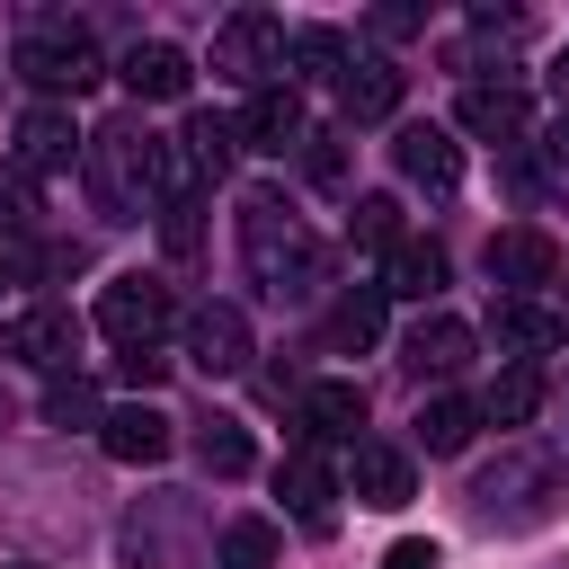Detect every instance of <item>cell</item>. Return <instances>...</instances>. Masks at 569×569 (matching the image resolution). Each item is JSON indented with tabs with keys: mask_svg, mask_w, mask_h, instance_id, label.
I'll return each mask as SVG.
<instances>
[{
	"mask_svg": "<svg viewBox=\"0 0 569 569\" xmlns=\"http://www.w3.org/2000/svg\"><path fill=\"white\" fill-rule=\"evenodd\" d=\"M80 178H89V196H98L107 222H142V213H160V204L187 196V187H178V151H169L142 116L98 124L89 151H80Z\"/></svg>",
	"mask_w": 569,
	"mask_h": 569,
	"instance_id": "1",
	"label": "cell"
},
{
	"mask_svg": "<svg viewBox=\"0 0 569 569\" xmlns=\"http://www.w3.org/2000/svg\"><path fill=\"white\" fill-rule=\"evenodd\" d=\"M240 249H249V276L276 293V302H311L329 284V249L293 222V204L276 187H249L240 196Z\"/></svg>",
	"mask_w": 569,
	"mask_h": 569,
	"instance_id": "2",
	"label": "cell"
},
{
	"mask_svg": "<svg viewBox=\"0 0 569 569\" xmlns=\"http://www.w3.org/2000/svg\"><path fill=\"white\" fill-rule=\"evenodd\" d=\"M560 507H569V462L542 453V445H507V453L471 480V516H480L489 533H533V525H551Z\"/></svg>",
	"mask_w": 569,
	"mask_h": 569,
	"instance_id": "3",
	"label": "cell"
},
{
	"mask_svg": "<svg viewBox=\"0 0 569 569\" xmlns=\"http://www.w3.org/2000/svg\"><path fill=\"white\" fill-rule=\"evenodd\" d=\"M116 542H124L133 569H196L204 560V498L196 489H151V498L124 507Z\"/></svg>",
	"mask_w": 569,
	"mask_h": 569,
	"instance_id": "4",
	"label": "cell"
},
{
	"mask_svg": "<svg viewBox=\"0 0 569 569\" xmlns=\"http://www.w3.org/2000/svg\"><path fill=\"white\" fill-rule=\"evenodd\" d=\"M18 71L36 80V89H98L107 80V62H98V44H89V27L80 18H27V36H18Z\"/></svg>",
	"mask_w": 569,
	"mask_h": 569,
	"instance_id": "5",
	"label": "cell"
},
{
	"mask_svg": "<svg viewBox=\"0 0 569 569\" xmlns=\"http://www.w3.org/2000/svg\"><path fill=\"white\" fill-rule=\"evenodd\" d=\"M169 320H178L169 276H107V293H98V329H107L116 347H160Z\"/></svg>",
	"mask_w": 569,
	"mask_h": 569,
	"instance_id": "6",
	"label": "cell"
},
{
	"mask_svg": "<svg viewBox=\"0 0 569 569\" xmlns=\"http://www.w3.org/2000/svg\"><path fill=\"white\" fill-rule=\"evenodd\" d=\"M213 71L222 80H249V89H276V71H284V18H267V9L222 18L213 27Z\"/></svg>",
	"mask_w": 569,
	"mask_h": 569,
	"instance_id": "7",
	"label": "cell"
},
{
	"mask_svg": "<svg viewBox=\"0 0 569 569\" xmlns=\"http://www.w3.org/2000/svg\"><path fill=\"white\" fill-rule=\"evenodd\" d=\"M249 311L240 302H196L187 311V365L204 373V382H222V373H249Z\"/></svg>",
	"mask_w": 569,
	"mask_h": 569,
	"instance_id": "8",
	"label": "cell"
},
{
	"mask_svg": "<svg viewBox=\"0 0 569 569\" xmlns=\"http://www.w3.org/2000/svg\"><path fill=\"white\" fill-rule=\"evenodd\" d=\"M0 347H9L18 365H36V373H71V356H80V320H71L62 302H36V311H18V320L0 329Z\"/></svg>",
	"mask_w": 569,
	"mask_h": 569,
	"instance_id": "9",
	"label": "cell"
},
{
	"mask_svg": "<svg viewBox=\"0 0 569 569\" xmlns=\"http://www.w3.org/2000/svg\"><path fill=\"white\" fill-rule=\"evenodd\" d=\"M293 427H302V445H365V436H356V427H365V382H347V373L311 382V391L293 400Z\"/></svg>",
	"mask_w": 569,
	"mask_h": 569,
	"instance_id": "10",
	"label": "cell"
},
{
	"mask_svg": "<svg viewBox=\"0 0 569 569\" xmlns=\"http://www.w3.org/2000/svg\"><path fill=\"white\" fill-rule=\"evenodd\" d=\"M453 124H462V133H480V142H498V151H525L533 107H525V89H507V80H471V89H462V107H453Z\"/></svg>",
	"mask_w": 569,
	"mask_h": 569,
	"instance_id": "11",
	"label": "cell"
},
{
	"mask_svg": "<svg viewBox=\"0 0 569 569\" xmlns=\"http://www.w3.org/2000/svg\"><path fill=\"white\" fill-rule=\"evenodd\" d=\"M489 338H498L516 365H542V356L569 338V320H560L551 302H533V293H498V311H489Z\"/></svg>",
	"mask_w": 569,
	"mask_h": 569,
	"instance_id": "12",
	"label": "cell"
},
{
	"mask_svg": "<svg viewBox=\"0 0 569 569\" xmlns=\"http://www.w3.org/2000/svg\"><path fill=\"white\" fill-rule=\"evenodd\" d=\"M240 142H249V151H267V160L302 151V142H311V124H302V89H293V80L258 89V98H249V116H240Z\"/></svg>",
	"mask_w": 569,
	"mask_h": 569,
	"instance_id": "13",
	"label": "cell"
},
{
	"mask_svg": "<svg viewBox=\"0 0 569 569\" xmlns=\"http://www.w3.org/2000/svg\"><path fill=\"white\" fill-rule=\"evenodd\" d=\"M400 365H409V382H453V373L471 365V329H462L453 311H427V320L400 338Z\"/></svg>",
	"mask_w": 569,
	"mask_h": 569,
	"instance_id": "14",
	"label": "cell"
},
{
	"mask_svg": "<svg viewBox=\"0 0 569 569\" xmlns=\"http://www.w3.org/2000/svg\"><path fill=\"white\" fill-rule=\"evenodd\" d=\"M347 489H356V507H409L418 498V471H409V453L400 445H382V436H365L356 445V462H347Z\"/></svg>",
	"mask_w": 569,
	"mask_h": 569,
	"instance_id": "15",
	"label": "cell"
},
{
	"mask_svg": "<svg viewBox=\"0 0 569 569\" xmlns=\"http://www.w3.org/2000/svg\"><path fill=\"white\" fill-rule=\"evenodd\" d=\"M276 498L311 525V533H329V498H338V471H329V453L320 445H293L284 462H276Z\"/></svg>",
	"mask_w": 569,
	"mask_h": 569,
	"instance_id": "16",
	"label": "cell"
},
{
	"mask_svg": "<svg viewBox=\"0 0 569 569\" xmlns=\"http://www.w3.org/2000/svg\"><path fill=\"white\" fill-rule=\"evenodd\" d=\"M391 160H400V178L427 187V196H445V187L462 178V151H453L445 124H400V133H391Z\"/></svg>",
	"mask_w": 569,
	"mask_h": 569,
	"instance_id": "17",
	"label": "cell"
},
{
	"mask_svg": "<svg viewBox=\"0 0 569 569\" xmlns=\"http://www.w3.org/2000/svg\"><path fill=\"white\" fill-rule=\"evenodd\" d=\"M98 445H107L116 462H160V453L178 445V418H160L151 400H124V409L98 418Z\"/></svg>",
	"mask_w": 569,
	"mask_h": 569,
	"instance_id": "18",
	"label": "cell"
},
{
	"mask_svg": "<svg viewBox=\"0 0 569 569\" xmlns=\"http://www.w3.org/2000/svg\"><path fill=\"white\" fill-rule=\"evenodd\" d=\"M89 151V133L71 124V107H27L18 116V169H71Z\"/></svg>",
	"mask_w": 569,
	"mask_h": 569,
	"instance_id": "19",
	"label": "cell"
},
{
	"mask_svg": "<svg viewBox=\"0 0 569 569\" xmlns=\"http://www.w3.org/2000/svg\"><path fill=\"white\" fill-rule=\"evenodd\" d=\"M551 267H560V249H551L533 222H516V231H498V240H489V284H498V293H533Z\"/></svg>",
	"mask_w": 569,
	"mask_h": 569,
	"instance_id": "20",
	"label": "cell"
},
{
	"mask_svg": "<svg viewBox=\"0 0 569 569\" xmlns=\"http://www.w3.org/2000/svg\"><path fill=\"white\" fill-rule=\"evenodd\" d=\"M116 71H124V89H133V98H151V107L187 98V80H196V62H187L178 44H160V36H142V44H133Z\"/></svg>",
	"mask_w": 569,
	"mask_h": 569,
	"instance_id": "21",
	"label": "cell"
},
{
	"mask_svg": "<svg viewBox=\"0 0 569 569\" xmlns=\"http://www.w3.org/2000/svg\"><path fill=\"white\" fill-rule=\"evenodd\" d=\"M338 107H347V124H382V116H400V71L391 62H347V80H338Z\"/></svg>",
	"mask_w": 569,
	"mask_h": 569,
	"instance_id": "22",
	"label": "cell"
},
{
	"mask_svg": "<svg viewBox=\"0 0 569 569\" xmlns=\"http://www.w3.org/2000/svg\"><path fill=\"white\" fill-rule=\"evenodd\" d=\"M382 302H391L382 284H347V293L329 302V347H338V356H365V347L382 338Z\"/></svg>",
	"mask_w": 569,
	"mask_h": 569,
	"instance_id": "23",
	"label": "cell"
},
{
	"mask_svg": "<svg viewBox=\"0 0 569 569\" xmlns=\"http://www.w3.org/2000/svg\"><path fill=\"white\" fill-rule=\"evenodd\" d=\"M382 293H400V302H436V293H445V249H436V240H400L391 267H382Z\"/></svg>",
	"mask_w": 569,
	"mask_h": 569,
	"instance_id": "24",
	"label": "cell"
},
{
	"mask_svg": "<svg viewBox=\"0 0 569 569\" xmlns=\"http://www.w3.org/2000/svg\"><path fill=\"white\" fill-rule=\"evenodd\" d=\"M542 391H551V373H542V365H507V373L480 391V418H489V427H525V418L542 409Z\"/></svg>",
	"mask_w": 569,
	"mask_h": 569,
	"instance_id": "25",
	"label": "cell"
},
{
	"mask_svg": "<svg viewBox=\"0 0 569 569\" xmlns=\"http://www.w3.org/2000/svg\"><path fill=\"white\" fill-rule=\"evenodd\" d=\"M187 445H196V462H204L213 480H240V471L258 462V445H249V427H240V418H196V436H187Z\"/></svg>",
	"mask_w": 569,
	"mask_h": 569,
	"instance_id": "26",
	"label": "cell"
},
{
	"mask_svg": "<svg viewBox=\"0 0 569 569\" xmlns=\"http://www.w3.org/2000/svg\"><path fill=\"white\" fill-rule=\"evenodd\" d=\"M471 427H480V400H462V391H436V400L418 409V445H427V453H462Z\"/></svg>",
	"mask_w": 569,
	"mask_h": 569,
	"instance_id": "27",
	"label": "cell"
},
{
	"mask_svg": "<svg viewBox=\"0 0 569 569\" xmlns=\"http://www.w3.org/2000/svg\"><path fill=\"white\" fill-rule=\"evenodd\" d=\"M178 142H187V160H196L204 178H222V169L249 151V142H240V124H231V116H213V107H204V116H187V133H178Z\"/></svg>",
	"mask_w": 569,
	"mask_h": 569,
	"instance_id": "28",
	"label": "cell"
},
{
	"mask_svg": "<svg viewBox=\"0 0 569 569\" xmlns=\"http://www.w3.org/2000/svg\"><path fill=\"white\" fill-rule=\"evenodd\" d=\"M284 62H293L302 80H347V36H338V27H293V36H284Z\"/></svg>",
	"mask_w": 569,
	"mask_h": 569,
	"instance_id": "29",
	"label": "cell"
},
{
	"mask_svg": "<svg viewBox=\"0 0 569 569\" xmlns=\"http://www.w3.org/2000/svg\"><path fill=\"white\" fill-rule=\"evenodd\" d=\"M276 551H284V533L267 516H231L222 525V569H276Z\"/></svg>",
	"mask_w": 569,
	"mask_h": 569,
	"instance_id": "30",
	"label": "cell"
},
{
	"mask_svg": "<svg viewBox=\"0 0 569 569\" xmlns=\"http://www.w3.org/2000/svg\"><path fill=\"white\" fill-rule=\"evenodd\" d=\"M347 240L356 249H400V196H356L347 204Z\"/></svg>",
	"mask_w": 569,
	"mask_h": 569,
	"instance_id": "31",
	"label": "cell"
},
{
	"mask_svg": "<svg viewBox=\"0 0 569 569\" xmlns=\"http://www.w3.org/2000/svg\"><path fill=\"white\" fill-rule=\"evenodd\" d=\"M44 418H53V427H98V418H107V409H98V382H89V373H53V382H44Z\"/></svg>",
	"mask_w": 569,
	"mask_h": 569,
	"instance_id": "32",
	"label": "cell"
},
{
	"mask_svg": "<svg viewBox=\"0 0 569 569\" xmlns=\"http://www.w3.org/2000/svg\"><path fill=\"white\" fill-rule=\"evenodd\" d=\"M151 222H160V249H169L178 267H187V258H204V204H196V196H178V204H160Z\"/></svg>",
	"mask_w": 569,
	"mask_h": 569,
	"instance_id": "33",
	"label": "cell"
},
{
	"mask_svg": "<svg viewBox=\"0 0 569 569\" xmlns=\"http://www.w3.org/2000/svg\"><path fill=\"white\" fill-rule=\"evenodd\" d=\"M36 231V187L27 169H0V240H27Z\"/></svg>",
	"mask_w": 569,
	"mask_h": 569,
	"instance_id": "34",
	"label": "cell"
},
{
	"mask_svg": "<svg viewBox=\"0 0 569 569\" xmlns=\"http://www.w3.org/2000/svg\"><path fill=\"white\" fill-rule=\"evenodd\" d=\"M302 178L311 187H347V133H311L302 142Z\"/></svg>",
	"mask_w": 569,
	"mask_h": 569,
	"instance_id": "35",
	"label": "cell"
},
{
	"mask_svg": "<svg viewBox=\"0 0 569 569\" xmlns=\"http://www.w3.org/2000/svg\"><path fill=\"white\" fill-rule=\"evenodd\" d=\"M160 373H169V356H160V347H116V382H133V391H151Z\"/></svg>",
	"mask_w": 569,
	"mask_h": 569,
	"instance_id": "36",
	"label": "cell"
},
{
	"mask_svg": "<svg viewBox=\"0 0 569 569\" xmlns=\"http://www.w3.org/2000/svg\"><path fill=\"white\" fill-rule=\"evenodd\" d=\"M382 569H445V551L409 533V542H391V551H382Z\"/></svg>",
	"mask_w": 569,
	"mask_h": 569,
	"instance_id": "37",
	"label": "cell"
},
{
	"mask_svg": "<svg viewBox=\"0 0 569 569\" xmlns=\"http://www.w3.org/2000/svg\"><path fill=\"white\" fill-rule=\"evenodd\" d=\"M365 27H373V36H391V44H400V36H418V27H427V9H373V18H365Z\"/></svg>",
	"mask_w": 569,
	"mask_h": 569,
	"instance_id": "38",
	"label": "cell"
},
{
	"mask_svg": "<svg viewBox=\"0 0 569 569\" xmlns=\"http://www.w3.org/2000/svg\"><path fill=\"white\" fill-rule=\"evenodd\" d=\"M551 169H560V178H569V116H560V124H551Z\"/></svg>",
	"mask_w": 569,
	"mask_h": 569,
	"instance_id": "39",
	"label": "cell"
},
{
	"mask_svg": "<svg viewBox=\"0 0 569 569\" xmlns=\"http://www.w3.org/2000/svg\"><path fill=\"white\" fill-rule=\"evenodd\" d=\"M551 98H560V116H569V53H551Z\"/></svg>",
	"mask_w": 569,
	"mask_h": 569,
	"instance_id": "40",
	"label": "cell"
},
{
	"mask_svg": "<svg viewBox=\"0 0 569 569\" xmlns=\"http://www.w3.org/2000/svg\"><path fill=\"white\" fill-rule=\"evenodd\" d=\"M0 284H9V267H0Z\"/></svg>",
	"mask_w": 569,
	"mask_h": 569,
	"instance_id": "41",
	"label": "cell"
},
{
	"mask_svg": "<svg viewBox=\"0 0 569 569\" xmlns=\"http://www.w3.org/2000/svg\"><path fill=\"white\" fill-rule=\"evenodd\" d=\"M0 418H9V400H0Z\"/></svg>",
	"mask_w": 569,
	"mask_h": 569,
	"instance_id": "42",
	"label": "cell"
}]
</instances>
